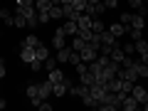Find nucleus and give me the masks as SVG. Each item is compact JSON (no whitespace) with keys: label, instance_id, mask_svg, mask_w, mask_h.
<instances>
[{"label":"nucleus","instance_id":"5701e85b","mask_svg":"<svg viewBox=\"0 0 148 111\" xmlns=\"http://www.w3.org/2000/svg\"><path fill=\"white\" fill-rule=\"evenodd\" d=\"M126 35L136 42V40H141V37H143V30H138V27H126Z\"/></svg>","mask_w":148,"mask_h":111},{"label":"nucleus","instance_id":"9b49d317","mask_svg":"<svg viewBox=\"0 0 148 111\" xmlns=\"http://www.w3.org/2000/svg\"><path fill=\"white\" fill-rule=\"evenodd\" d=\"M69 47H72L74 52H82V49L86 47V40H84V37H79V35H74L72 42H69Z\"/></svg>","mask_w":148,"mask_h":111},{"label":"nucleus","instance_id":"20e7f679","mask_svg":"<svg viewBox=\"0 0 148 111\" xmlns=\"http://www.w3.org/2000/svg\"><path fill=\"white\" fill-rule=\"evenodd\" d=\"M138 106H141V101L133 99L131 94H126V96H123V101H121V109H126V111H136Z\"/></svg>","mask_w":148,"mask_h":111},{"label":"nucleus","instance_id":"39448f33","mask_svg":"<svg viewBox=\"0 0 148 111\" xmlns=\"http://www.w3.org/2000/svg\"><path fill=\"white\" fill-rule=\"evenodd\" d=\"M99 37H101V45H111V47H116V45H119V37L114 35V32H109V30H104Z\"/></svg>","mask_w":148,"mask_h":111},{"label":"nucleus","instance_id":"f8f14e48","mask_svg":"<svg viewBox=\"0 0 148 111\" xmlns=\"http://www.w3.org/2000/svg\"><path fill=\"white\" fill-rule=\"evenodd\" d=\"M15 12H17V15H22V17H30V15H35V12H37V8L35 5H15Z\"/></svg>","mask_w":148,"mask_h":111},{"label":"nucleus","instance_id":"a19ab883","mask_svg":"<svg viewBox=\"0 0 148 111\" xmlns=\"http://www.w3.org/2000/svg\"><path fill=\"white\" fill-rule=\"evenodd\" d=\"M5 77V59H0V79Z\"/></svg>","mask_w":148,"mask_h":111},{"label":"nucleus","instance_id":"aec40b11","mask_svg":"<svg viewBox=\"0 0 148 111\" xmlns=\"http://www.w3.org/2000/svg\"><path fill=\"white\" fill-rule=\"evenodd\" d=\"M52 5H54L52 0H35V8H37V12H47Z\"/></svg>","mask_w":148,"mask_h":111},{"label":"nucleus","instance_id":"a18cd8bd","mask_svg":"<svg viewBox=\"0 0 148 111\" xmlns=\"http://www.w3.org/2000/svg\"><path fill=\"white\" fill-rule=\"evenodd\" d=\"M96 3H101V0H89V5H96Z\"/></svg>","mask_w":148,"mask_h":111},{"label":"nucleus","instance_id":"f704fd0d","mask_svg":"<svg viewBox=\"0 0 148 111\" xmlns=\"http://www.w3.org/2000/svg\"><path fill=\"white\" fill-rule=\"evenodd\" d=\"M30 69H32V72H40V69H42V62H40V59H32V62H30Z\"/></svg>","mask_w":148,"mask_h":111},{"label":"nucleus","instance_id":"393cba45","mask_svg":"<svg viewBox=\"0 0 148 111\" xmlns=\"http://www.w3.org/2000/svg\"><path fill=\"white\" fill-rule=\"evenodd\" d=\"M12 27H15V30H20V27H27V17H22V15H17V12H15V20H12Z\"/></svg>","mask_w":148,"mask_h":111},{"label":"nucleus","instance_id":"f257e3e1","mask_svg":"<svg viewBox=\"0 0 148 111\" xmlns=\"http://www.w3.org/2000/svg\"><path fill=\"white\" fill-rule=\"evenodd\" d=\"M52 45H54V49H62L64 45H67V35H64L62 25H57V27H54V35H52Z\"/></svg>","mask_w":148,"mask_h":111},{"label":"nucleus","instance_id":"b1692460","mask_svg":"<svg viewBox=\"0 0 148 111\" xmlns=\"http://www.w3.org/2000/svg\"><path fill=\"white\" fill-rule=\"evenodd\" d=\"M136 54H141V52H148V40L146 37H141V40H136Z\"/></svg>","mask_w":148,"mask_h":111},{"label":"nucleus","instance_id":"6e6552de","mask_svg":"<svg viewBox=\"0 0 148 111\" xmlns=\"http://www.w3.org/2000/svg\"><path fill=\"white\" fill-rule=\"evenodd\" d=\"M62 30H64V35H67V37H74L77 32H79V25H77L74 20H67V22L62 25Z\"/></svg>","mask_w":148,"mask_h":111},{"label":"nucleus","instance_id":"ddd939ff","mask_svg":"<svg viewBox=\"0 0 148 111\" xmlns=\"http://www.w3.org/2000/svg\"><path fill=\"white\" fill-rule=\"evenodd\" d=\"M123 57H126V52H123L119 45L111 49V54H109V59H111V62H116V64H121V62H123Z\"/></svg>","mask_w":148,"mask_h":111},{"label":"nucleus","instance_id":"4be33fe9","mask_svg":"<svg viewBox=\"0 0 148 111\" xmlns=\"http://www.w3.org/2000/svg\"><path fill=\"white\" fill-rule=\"evenodd\" d=\"M49 17H52L54 22H57V20H62V17H64V12H62V5H52V8H49Z\"/></svg>","mask_w":148,"mask_h":111},{"label":"nucleus","instance_id":"7c9ffc66","mask_svg":"<svg viewBox=\"0 0 148 111\" xmlns=\"http://www.w3.org/2000/svg\"><path fill=\"white\" fill-rule=\"evenodd\" d=\"M79 62H82V54H79V52H74V49H72V54H69V64H74V67H77Z\"/></svg>","mask_w":148,"mask_h":111},{"label":"nucleus","instance_id":"c03bdc74","mask_svg":"<svg viewBox=\"0 0 148 111\" xmlns=\"http://www.w3.org/2000/svg\"><path fill=\"white\" fill-rule=\"evenodd\" d=\"M69 3H72V0H59V5H69Z\"/></svg>","mask_w":148,"mask_h":111},{"label":"nucleus","instance_id":"1a4fd4ad","mask_svg":"<svg viewBox=\"0 0 148 111\" xmlns=\"http://www.w3.org/2000/svg\"><path fill=\"white\" fill-rule=\"evenodd\" d=\"M131 96H133V99H138V101L143 104V101L148 99V89H146V86H136V84H133V91H131Z\"/></svg>","mask_w":148,"mask_h":111},{"label":"nucleus","instance_id":"ea45409f","mask_svg":"<svg viewBox=\"0 0 148 111\" xmlns=\"http://www.w3.org/2000/svg\"><path fill=\"white\" fill-rule=\"evenodd\" d=\"M15 5H35V0H15Z\"/></svg>","mask_w":148,"mask_h":111},{"label":"nucleus","instance_id":"7ed1b4c3","mask_svg":"<svg viewBox=\"0 0 148 111\" xmlns=\"http://www.w3.org/2000/svg\"><path fill=\"white\" fill-rule=\"evenodd\" d=\"M79 54H82V62H86V64H89V62H94V59L99 57V49H94L91 45H86V47L82 49Z\"/></svg>","mask_w":148,"mask_h":111},{"label":"nucleus","instance_id":"c756f323","mask_svg":"<svg viewBox=\"0 0 148 111\" xmlns=\"http://www.w3.org/2000/svg\"><path fill=\"white\" fill-rule=\"evenodd\" d=\"M131 17H133V12H121V17H119V22H121V25H131Z\"/></svg>","mask_w":148,"mask_h":111},{"label":"nucleus","instance_id":"6ab92c4d","mask_svg":"<svg viewBox=\"0 0 148 111\" xmlns=\"http://www.w3.org/2000/svg\"><path fill=\"white\" fill-rule=\"evenodd\" d=\"M104 30H106V22H104V20H99V17H94V20H91V32L101 35Z\"/></svg>","mask_w":148,"mask_h":111},{"label":"nucleus","instance_id":"9d476101","mask_svg":"<svg viewBox=\"0 0 148 111\" xmlns=\"http://www.w3.org/2000/svg\"><path fill=\"white\" fill-rule=\"evenodd\" d=\"M69 54H72V47L64 45L62 49H57V62H59V64H67V62H69Z\"/></svg>","mask_w":148,"mask_h":111},{"label":"nucleus","instance_id":"0eeeda50","mask_svg":"<svg viewBox=\"0 0 148 111\" xmlns=\"http://www.w3.org/2000/svg\"><path fill=\"white\" fill-rule=\"evenodd\" d=\"M47 79L52 82V84H59V82L64 79V72L59 67H54V69H49V72H47Z\"/></svg>","mask_w":148,"mask_h":111},{"label":"nucleus","instance_id":"cd10ccee","mask_svg":"<svg viewBox=\"0 0 148 111\" xmlns=\"http://www.w3.org/2000/svg\"><path fill=\"white\" fill-rule=\"evenodd\" d=\"M57 57H47V59H45V62H42V69H47V72H49V69H54V67H57Z\"/></svg>","mask_w":148,"mask_h":111},{"label":"nucleus","instance_id":"412c9836","mask_svg":"<svg viewBox=\"0 0 148 111\" xmlns=\"http://www.w3.org/2000/svg\"><path fill=\"white\" fill-rule=\"evenodd\" d=\"M94 79H96V77L89 72V69H86L84 74H79V84H86V86H91V84H94Z\"/></svg>","mask_w":148,"mask_h":111},{"label":"nucleus","instance_id":"dca6fc26","mask_svg":"<svg viewBox=\"0 0 148 111\" xmlns=\"http://www.w3.org/2000/svg\"><path fill=\"white\" fill-rule=\"evenodd\" d=\"M128 27H138V30H143L146 27V17L141 15V12H133V17H131V25Z\"/></svg>","mask_w":148,"mask_h":111},{"label":"nucleus","instance_id":"72a5a7b5","mask_svg":"<svg viewBox=\"0 0 148 111\" xmlns=\"http://www.w3.org/2000/svg\"><path fill=\"white\" fill-rule=\"evenodd\" d=\"M37 17H40V25H45V22H52V17H49V10H47V12H37Z\"/></svg>","mask_w":148,"mask_h":111},{"label":"nucleus","instance_id":"79ce46f5","mask_svg":"<svg viewBox=\"0 0 148 111\" xmlns=\"http://www.w3.org/2000/svg\"><path fill=\"white\" fill-rule=\"evenodd\" d=\"M138 59H141L143 64H148V52H141V54H138Z\"/></svg>","mask_w":148,"mask_h":111},{"label":"nucleus","instance_id":"2f4dec72","mask_svg":"<svg viewBox=\"0 0 148 111\" xmlns=\"http://www.w3.org/2000/svg\"><path fill=\"white\" fill-rule=\"evenodd\" d=\"M37 25H40V17H37V12H35V15H30V17H27V27H32V30H35Z\"/></svg>","mask_w":148,"mask_h":111},{"label":"nucleus","instance_id":"4c0bfd02","mask_svg":"<svg viewBox=\"0 0 148 111\" xmlns=\"http://www.w3.org/2000/svg\"><path fill=\"white\" fill-rule=\"evenodd\" d=\"M37 109H42V111H52V104H49V101H47V99H45V101H42V104L37 106Z\"/></svg>","mask_w":148,"mask_h":111},{"label":"nucleus","instance_id":"37998d69","mask_svg":"<svg viewBox=\"0 0 148 111\" xmlns=\"http://www.w3.org/2000/svg\"><path fill=\"white\" fill-rule=\"evenodd\" d=\"M5 106H8V101L3 99V96H0V109H5Z\"/></svg>","mask_w":148,"mask_h":111},{"label":"nucleus","instance_id":"58836bf2","mask_svg":"<svg viewBox=\"0 0 148 111\" xmlns=\"http://www.w3.org/2000/svg\"><path fill=\"white\" fill-rule=\"evenodd\" d=\"M128 5H131V8H133V10H138V8H141V5H143V0H128Z\"/></svg>","mask_w":148,"mask_h":111},{"label":"nucleus","instance_id":"de8ad7c7","mask_svg":"<svg viewBox=\"0 0 148 111\" xmlns=\"http://www.w3.org/2000/svg\"><path fill=\"white\" fill-rule=\"evenodd\" d=\"M146 40H148V37H146Z\"/></svg>","mask_w":148,"mask_h":111},{"label":"nucleus","instance_id":"c9c22d12","mask_svg":"<svg viewBox=\"0 0 148 111\" xmlns=\"http://www.w3.org/2000/svg\"><path fill=\"white\" fill-rule=\"evenodd\" d=\"M104 5H106V10H116V8H119V0H104Z\"/></svg>","mask_w":148,"mask_h":111},{"label":"nucleus","instance_id":"473e14b6","mask_svg":"<svg viewBox=\"0 0 148 111\" xmlns=\"http://www.w3.org/2000/svg\"><path fill=\"white\" fill-rule=\"evenodd\" d=\"M123 52H126V54H136V45H133V40H131V42H126V45H123Z\"/></svg>","mask_w":148,"mask_h":111},{"label":"nucleus","instance_id":"49530a36","mask_svg":"<svg viewBox=\"0 0 148 111\" xmlns=\"http://www.w3.org/2000/svg\"><path fill=\"white\" fill-rule=\"evenodd\" d=\"M143 3H146V5H148V0H143Z\"/></svg>","mask_w":148,"mask_h":111},{"label":"nucleus","instance_id":"423d86ee","mask_svg":"<svg viewBox=\"0 0 148 111\" xmlns=\"http://www.w3.org/2000/svg\"><path fill=\"white\" fill-rule=\"evenodd\" d=\"M20 59L25 64H30L32 59H35V47H27V45H22V49H20Z\"/></svg>","mask_w":148,"mask_h":111},{"label":"nucleus","instance_id":"c85d7f7f","mask_svg":"<svg viewBox=\"0 0 148 111\" xmlns=\"http://www.w3.org/2000/svg\"><path fill=\"white\" fill-rule=\"evenodd\" d=\"M25 94H27V99H37V96H40V94H37V84H30V86H27V89H25Z\"/></svg>","mask_w":148,"mask_h":111},{"label":"nucleus","instance_id":"a878e982","mask_svg":"<svg viewBox=\"0 0 148 111\" xmlns=\"http://www.w3.org/2000/svg\"><path fill=\"white\" fill-rule=\"evenodd\" d=\"M22 45H27V47H37V45H40V37H37V35H27L25 40H22Z\"/></svg>","mask_w":148,"mask_h":111},{"label":"nucleus","instance_id":"bb28decb","mask_svg":"<svg viewBox=\"0 0 148 111\" xmlns=\"http://www.w3.org/2000/svg\"><path fill=\"white\" fill-rule=\"evenodd\" d=\"M72 5H74V10H77V12H84L86 5H89V0H72Z\"/></svg>","mask_w":148,"mask_h":111},{"label":"nucleus","instance_id":"e433bc0d","mask_svg":"<svg viewBox=\"0 0 148 111\" xmlns=\"http://www.w3.org/2000/svg\"><path fill=\"white\" fill-rule=\"evenodd\" d=\"M74 69H77V74H84L86 69H89V64H86V62H79V64H77Z\"/></svg>","mask_w":148,"mask_h":111},{"label":"nucleus","instance_id":"f03ea898","mask_svg":"<svg viewBox=\"0 0 148 111\" xmlns=\"http://www.w3.org/2000/svg\"><path fill=\"white\" fill-rule=\"evenodd\" d=\"M52 89H54V84H52V82H40V84H37V94H40V99H49V96H52Z\"/></svg>","mask_w":148,"mask_h":111},{"label":"nucleus","instance_id":"4468645a","mask_svg":"<svg viewBox=\"0 0 148 111\" xmlns=\"http://www.w3.org/2000/svg\"><path fill=\"white\" fill-rule=\"evenodd\" d=\"M35 57L40 59V62H45V59L49 57V49H47V45H42V42L37 45V47H35Z\"/></svg>","mask_w":148,"mask_h":111},{"label":"nucleus","instance_id":"2eb2a0df","mask_svg":"<svg viewBox=\"0 0 148 111\" xmlns=\"http://www.w3.org/2000/svg\"><path fill=\"white\" fill-rule=\"evenodd\" d=\"M133 67H136V72H138V79H148V64H143L141 59H136Z\"/></svg>","mask_w":148,"mask_h":111},{"label":"nucleus","instance_id":"f3484780","mask_svg":"<svg viewBox=\"0 0 148 111\" xmlns=\"http://www.w3.org/2000/svg\"><path fill=\"white\" fill-rule=\"evenodd\" d=\"M106 30H109V32H114L116 37H123V35H126V25H121V22H114V25H109Z\"/></svg>","mask_w":148,"mask_h":111},{"label":"nucleus","instance_id":"a211bd4d","mask_svg":"<svg viewBox=\"0 0 148 111\" xmlns=\"http://www.w3.org/2000/svg\"><path fill=\"white\" fill-rule=\"evenodd\" d=\"M0 20L5 22L8 27H12V20H15V17H12V12L8 10V8H0Z\"/></svg>","mask_w":148,"mask_h":111}]
</instances>
